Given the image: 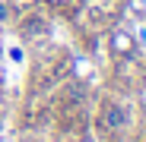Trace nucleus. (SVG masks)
<instances>
[{
  "label": "nucleus",
  "mask_w": 146,
  "mask_h": 142,
  "mask_svg": "<svg viewBox=\"0 0 146 142\" xmlns=\"http://www.w3.org/2000/svg\"><path fill=\"white\" fill-rule=\"evenodd\" d=\"M105 126L108 130H124L127 126V111L121 104H108L105 107Z\"/></svg>",
  "instance_id": "nucleus-1"
},
{
  "label": "nucleus",
  "mask_w": 146,
  "mask_h": 142,
  "mask_svg": "<svg viewBox=\"0 0 146 142\" xmlns=\"http://www.w3.org/2000/svg\"><path fill=\"white\" fill-rule=\"evenodd\" d=\"M7 19H10V7L3 3V0H0V22H7Z\"/></svg>",
  "instance_id": "nucleus-2"
}]
</instances>
